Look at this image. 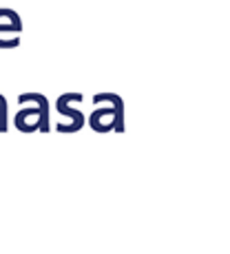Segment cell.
Returning a JSON list of instances; mask_svg holds the SVG:
<instances>
[{"label":"cell","mask_w":230,"mask_h":254,"mask_svg":"<svg viewBox=\"0 0 230 254\" xmlns=\"http://www.w3.org/2000/svg\"><path fill=\"white\" fill-rule=\"evenodd\" d=\"M80 100H82L80 93H67V95H62L60 100H58V111H60L62 115H69L71 120H73L71 126H62V124H60V130H62V133H73V130L82 128V124H84V117H82L80 111L69 109V102H80Z\"/></svg>","instance_id":"cell-1"},{"label":"cell","mask_w":230,"mask_h":254,"mask_svg":"<svg viewBox=\"0 0 230 254\" xmlns=\"http://www.w3.org/2000/svg\"><path fill=\"white\" fill-rule=\"evenodd\" d=\"M18 102H38L40 104V122H38V128L40 130H49V102L45 95L40 93H27V95H20Z\"/></svg>","instance_id":"cell-2"},{"label":"cell","mask_w":230,"mask_h":254,"mask_svg":"<svg viewBox=\"0 0 230 254\" xmlns=\"http://www.w3.org/2000/svg\"><path fill=\"white\" fill-rule=\"evenodd\" d=\"M0 130H7V102L0 95Z\"/></svg>","instance_id":"cell-3"}]
</instances>
